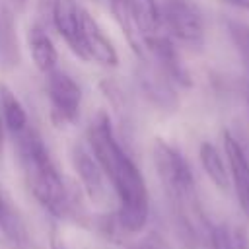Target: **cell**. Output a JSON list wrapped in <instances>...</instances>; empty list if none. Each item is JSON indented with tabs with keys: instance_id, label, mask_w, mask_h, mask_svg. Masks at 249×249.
<instances>
[{
	"instance_id": "cell-11",
	"label": "cell",
	"mask_w": 249,
	"mask_h": 249,
	"mask_svg": "<svg viewBox=\"0 0 249 249\" xmlns=\"http://www.w3.org/2000/svg\"><path fill=\"white\" fill-rule=\"evenodd\" d=\"M84 51H86V60H95L103 66L119 64L117 49L103 33L99 23L88 12H84Z\"/></svg>"
},
{
	"instance_id": "cell-4",
	"label": "cell",
	"mask_w": 249,
	"mask_h": 249,
	"mask_svg": "<svg viewBox=\"0 0 249 249\" xmlns=\"http://www.w3.org/2000/svg\"><path fill=\"white\" fill-rule=\"evenodd\" d=\"M158 10L161 25L173 39L191 47L204 43V14L195 0H158Z\"/></svg>"
},
{
	"instance_id": "cell-14",
	"label": "cell",
	"mask_w": 249,
	"mask_h": 249,
	"mask_svg": "<svg viewBox=\"0 0 249 249\" xmlns=\"http://www.w3.org/2000/svg\"><path fill=\"white\" fill-rule=\"evenodd\" d=\"M0 113H2L4 126L10 130L12 136L29 126V117L21 101L6 84H0Z\"/></svg>"
},
{
	"instance_id": "cell-19",
	"label": "cell",
	"mask_w": 249,
	"mask_h": 249,
	"mask_svg": "<svg viewBox=\"0 0 249 249\" xmlns=\"http://www.w3.org/2000/svg\"><path fill=\"white\" fill-rule=\"evenodd\" d=\"M226 249H249V235L243 228H235L228 233V245Z\"/></svg>"
},
{
	"instance_id": "cell-12",
	"label": "cell",
	"mask_w": 249,
	"mask_h": 249,
	"mask_svg": "<svg viewBox=\"0 0 249 249\" xmlns=\"http://www.w3.org/2000/svg\"><path fill=\"white\" fill-rule=\"evenodd\" d=\"M27 45H29V53H31V58H33L35 66L43 74H49L56 68L58 53H56V47H54L53 39L49 37V33L43 27H39V25L29 27Z\"/></svg>"
},
{
	"instance_id": "cell-21",
	"label": "cell",
	"mask_w": 249,
	"mask_h": 249,
	"mask_svg": "<svg viewBox=\"0 0 249 249\" xmlns=\"http://www.w3.org/2000/svg\"><path fill=\"white\" fill-rule=\"evenodd\" d=\"M228 2L230 6L237 8V10H243V12H249V0H224Z\"/></svg>"
},
{
	"instance_id": "cell-23",
	"label": "cell",
	"mask_w": 249,
	"mask_h": 249,
	"mask_svg": "<svg viewBox=\"0 0 249 249\" xmlns=\"http://www.w3.org/2000/svg\"><path fill=\"white\" fill-rule=\"evenodd\" d=\"M2 146H4V121L0 115V154H2Z\"/></svg>"
},
{
	"instance_id": "cell-26",
	"label": "cell",
	"mask_w": 249,
	"mask_h": 249,
	"mask_svg": "<svg viewBox=\"0 0 249 249\" xmlns=\"http://www.w3.org/2000/svg\"><path fill=\"white\" fill-rule=\"evenodd\" d=\"M247 105H249V89H247Z\"/></svg>"
},
{
	"instance_id": "cell-16",
	"label": "cell",
	"mask_w": 249,
	"mask_h": 249,
	"mask_svg": "<svg viewBox=\"0 0 249 249\" xmlns=\"http://www.w3.org/2000/svg\"><path fill=\"white\" fill-rule=\"evenodd\" d=\"M228 35L233 43V49L245 68V74L249 78V23L241 19H230L228 21Z\"/></svg>"
},
{
	"instance_id": "cell-6",
	"label": "cell",
	"mask_w": 249,
	"mask_h": 249,
	"mask_svg": "<svg viewBox=\"0 0 249 249\" xmlns=\"http://www.w3.org/2000/svg\"><path fill=\"white\" fill-rule=\"evenodd\" d=\"M144 45H146L148 60L154 62L173 84L183 86V88L193 86L191 72L185 66V62H183V58H181V54H179V51H177V47L169 35H161V33L148 35V37H144Z\"/></svg>"
},
{
	"instance_id": "cell-20",
	"label": "cell",
	"mask_w": 249,
	"mask_h": 249,
	"mask_svg": "<svg viewBox=\"0 0 249 249\" xmlns=\"http://www.w3.org/2000/svg\"><path fill=\"white\" fill-rule=\"evenodd\" d=\"M136 249H171V247H169V243H167L160 233L152 231V233H148V235L138 243Z\"/></svg>"
},
{
	"instance_id": "cell-5",
	"label": "cell",
	"mask_w": 249,
	"mask_h": 249,
	"mask_svg": "<svg viewBox=\"0 0 249 249\" xmlns=\"http://www.w3.org/2000/svg\"><path fill=\"white\" fill-rule=\"evenodd\" d=\"M47 82H45V89H47V97L51 101V113L53 119L58 124H68L74 123L80 115V107H82V89L76 84V80L54 68L53 72L45 74Z\"/></svg>"
},
{
	"instance_id": "cell-15",
	"label": "cell",
	"mask_w": 249,
	"mask_h": 249,
	"mask_svg": "<svg viewBox=\"0 0 249 249\" xmlns=\"http://www.w3.org/2000/svg\"><path fill=\"white\" fill-rule=\"evenodd\" d=\"M124 4L130 10L144 37L160 33L161 19H160V10H158V0H124Z\"/></svg>"
},
{
	"instance_id": "cell-18",
	"label": "cell",
	"mask_w": 249,
	"mask_h": 249,
	"mask_svg": "<svg viewBox=\"0 0 249 249\" xmlns=\"http://www.w3.org/2000/svg\"><path fill=\"white\" fill-rule=\"evenodd\" d=\"M0 51L8 60H16L18 56V43H16V31H14V21L8 12L2 14L0 18Z\"/></svg>"
},
{
	"instance_id": "cell-3",
	"label": "cell",
	"mask_w": 249,
	"mask_h": 249,
	"mask_svg": "<svg viewBox=\"0 0 249 249\" xmlns=\"http://www.w3.org/2000/svg\"><path fill=\"white\" fill-rule=\"evenodd\" d=\"M14 144L25 183L35 200L54 218H68L74 212V204L41 134L29 124L25 130L14 134Z\"/></svg>"
},
{
	"instance_id": "cell-22",
	"label": "cell",
	"mask_w": 249,
	"mask_h": 249,
	"mask_svg": "<svg viewBox=\"0 0 249 249\" xmlns=\"http://www.w3.org/2000/svg\"><path fill=\"white\" fill-rule=\"evenodd\" d=\"M51 249H68V247L64 245V241H62V239L54 237V239H53V243H51Z\"/></svg>"
},
{
	"instance_id": "cell-13",
	"label": "cell",
	"mask_w": 249,
	"mask_h": 249,
	"mask_svg": "<svg viewBox=\"0 0 249 249\" xmlns=\"http://www.w3.org/2000/svg\"><path fill=\"white\" fill-rule=\"evenodd\" d=\"M198 160L206 173V177L212 181V185L220 191L230 189V171L228 163L224 161V156L212 142H202L198 146Z\"/></svg>"
},
{
	"instance_id": "cell-24",
	"label": "cell",
	"mask_w": 249,
	"mask_h": 249,
	"mask_svg": "<svg viewBox=\"0 0 249 249\" xmlns=\"http://www.w3.org/2000/svg\"><path fill=\"white\" fill-rule=\"evenodd\" d=\"M4 208H6V202H4V198L0 196V216H2V212H4Z\"/></svg>"
},
{
	"instance_id": "cell-7",
	"label": "cell",
	"mask_w": 249,
	"mask_h": 249,
	"mask_svg": "<svg viewBox=\"0 0 249 249\" xmlns=\"http://www.w3.org/2000/svg\"><path fill=\"white\" fill-rule=\"evenodd\" d=\"M84 8L78 0H53V23L70 51L86 60L84 51Z\"/></svg>"
},
{
	"instance_id": "cell-25",
	"label": "cell",
	"mask_w": 249,
	"mask_h": 249,
	"mask_svg": "<svg viewBox=\"0 0 249 249\" xmlns=\"http://www.w3.org/2000/svg\"><path fill=\"white\" fill-rule=\"evenodd\" d=\"M14 2H18L19 6H23V4H25V0H14Z\"/></svg>"
},
{
	"instance_id": "cell-8",
	"label": "cell",
	"mask_w": 249,
	"mask_h": 249,
	"mask_svg": "<svg viewBox=\"0 0 249 249\" xmlns=\"http://www.w3.org/2000/svg\"><path fill=\"white\" fill-rule=\"evenodd\" d=\"M222 144H224V154L228 161L230 183L233 185L241 210L249 218V158L241 142L230 130H222Z\"/></svg>"
},
{
	"instance_id": "cell-2",
	"label": "cell",
	"mask_w": 249,
	"mask_h": 249,
	"mask_svg": "<svg viewBox=\"0 0 249 249\" xmlns=\"http://www.w3.org/2000/svg\"><path fill=\"white\" fill-rule=\"evenodd\" d=\"M152 156L163 191L171 204L177 235L187 249H196L200 243V233L206 228L208 220L198 200L191 165L187 163L183 154L163 138H156Z\"/></svg>"
},
{
	"instance_id": "cell-9",
	"label": "cell",
	"mask_w": 249,
	"mask_h": 249,
	"mask_svg": "<svg viewBox=\"0 0 249 249\" xmlns=\"http://www.w3.org/2000/svg\"><path fill=\"white\" fill-rule=\"evenodd\" d=\"M72 163L74 169L82 181V187L88 195V198L93 204H103L107 198V187H105V173L101 169V165L97 163L95 156L91 154V150L84 148V146H76L72 152Z\"/></svg>"
},
{
	"instance_id": "cell-1",
	"label": "cell",
	"mask_w": 249,
	"mask_h": 249,
	"mask_svg": "<svg viewBox=\"0 0 249 249\" xmlns=\"http://www.w3.org/2000/svg\"><path fill=\"white\" fill-rule=\"evenodd\" d=\"M88 142L91 154L117 193L119 210L115 216L121 228L126 235L138 233L150 216L148 187L138 165L119 144L105 111H99L91 119L88 126Z\"/></svg>"
},
{
	"instance_id": "cell-17",
	"label": "cell",
	"mask_w": 249,
	"mask_h": 249,
	"mask_svg": "<svg viewBox=\"0 0 249 249\" xmlns=\"http://www.w3.org/2000/svg\"><path fill=\"white\" fill-rule=\"evenodd\" d=\"M0 230L4 231V235L16 243V245H25L27 243V230H25V224L23 220L19 218L18 212H14V208H10L6 204L2 216H0Z\"/></svg>"
},
{
	"instance_id": "cell-10",
	"label": "cell",
	"mask_w": 249,
	"mask_h": 249,
	"mask_svg": "<svg viewBox=\"0 0 249 249\" xmlns=\"http://www.w3.org/2000/svg\"><path fill=\"white\" fill-rule=\"evenodd\" d=\"M142 64H144V68L138 76V82L144 89V95L154 105H158L165 111H175L179 107V97L173 89V82L158 66H152L150 60H146Z\"/></svg>"
}]
</instances>
